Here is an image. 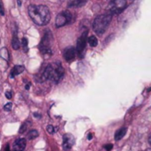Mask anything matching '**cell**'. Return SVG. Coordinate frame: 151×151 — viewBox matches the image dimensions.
<instances>
[{"mask_svg": "<svg viewBox=\"0 0 151 151\" xmlns=\"http://www.w3.org/2000/svg\"><path fill=\"white\" fill-rule=\"evenodd\" d=\"M65 71L60 63H53L45 66L39 75V81L42 82L47 80H50L55 83H58L64 77Z\"/></svg>", "mask_w": 151, "mask_h": 151, "instance_id": "2", "label": "cell"}, {"mask_svg": "<svg viewBox=\"0 0 151 151\" xmlns=\"http://www.w3.org/2000/svg\"><path fill=\"white\" fill-rule=\"evenodd\" d=\"M88 43L91 47H96L98 44V40L95 35H92L88 38Z\"/></svg>", "mask_w": 151, "mask_h": 151, "instance_id": "17", "label": "cell"}, {"mask_svg": "<svg viewBox=\"0 0 151 151\" xmlns=\"http://www.w3.org/2000/svg\"><path fill=\"white\" fill-rule=\"evenodd\" d=\"M111 14H102L97 16L93 22V29L97 35H103L111 23Z\"/></svg>", "mask_w": 151, "mask_h": 151, "instance_id": "3", "label": "cell"}, {"mask_svg": "<svg viewBox=\"0 0 151 151\" xmlns=\"http://www.w3.org/2000/svg\"><path fill=\"white\" fill-rule=\"evenodd\" d=\"M0 14L2 16L4 15V4L2 3V0H0Z\"/></svg>", "mask_w": 151, "mask_h": 151, "instance_id": "22", "label": "cell"}, {"mask_svg": "<svg viewBox=\"0 0 151 151\" xmlns=\"http://www.w3.org/2000/svg\"><path fill=\"white\" fill-rule=\"evenodd\" d=\"M75 57V49L73 47H69L64 51V58L66 61H72Z\"/></svg>", "mask_w": 151, "mask_h": 151, "instance_id": "10", "label": "cell"}, {"mask_svg": "<svg viewBox=\"0 0 151 151\" xmlns=\"http://www.w3.org/2000/svg\"><path fill=\"white\" fill-rule=\"evenodd\" d=\"M6 151H10L9 150V145H7V147H6Z\"/></svg>", "mask_w": 151, "mask_h": 151, "instance_id": "27", "label": "cell"}, {"mask_svg": "<svg viewBox=\"0 0 151 151\" xmlns=\"http://www.w3.org/2000/svg\"><path fill=\"white\" fill-rule=\"evenodd\" d=\"M47 132H48L50 134H52L54 133V127H53L51 125H49V126L47 127Z\"/></svg>", "mask_w": 151, "mask_h": 151, "instance_id": "21", "label": "cell"}, {"mask_svg": "<svg viewBox=\"0 0 151 151\" xmlns=\"http://www.w3.org/2000/svg\"><path fill=\"white\" fill-rule=\"evenodd\" d=\"M127 131V127H122V128L119 129V130L115 133V135H114L115 141H119V140H121V139L126 135Z\"/></svg>", "mask_w": 151, "mask_h": 151, "instance_id": "13", "label": "cell"}, {"mask_svg": "<svg viewBox=\"0 0 151 151\" xmlns=\"http://www.w3.org/2000/svg\"><path fill=\"white\" fill-rule=\"evenodd\" d=\"M28 14L34 23L38 26H45L50 20V12L49 8L45 5H29Z\"/></svg>", "mask_w": 151, "mask_h": 151, "instance_id": "1", "label": "cell"}, {"mask_svg": "<svg viewBox=\"0 0 151 151\" xmlns=\"http://www.w3.org/2000/svg\"><path fill=\"white\" fill-rule=\"evenodd\" d=\"M112 144H107V145H105L104 146V149L106 150L107 151H111V150L112 149Z\"/></svg>", "mask_w": 151, "mask_h": 151, "instance_id": "23", "label": "cell"}, {"mask_svg": "<svg viewBox=\"0 0 151 151\" xmlns=\"http://www.w3.org/2000/svg\"><path fill=\"white\" fill-rule=\"evenodd\" d=\"M87 2L88 0H68V5L70 7H81Z\"/></svg>", "mask_w": 151, "mask_h": 151, "instance_id": "12", "label": "cell"}, {"mask_svg": "<svg viewBox=\"0 0 151 151\" xmlns=\"http://www.w3.org/2000/svg\"><path fill=\"white\" fill-rule=\"evenodd\" d=\"M5 96H6V98L11 99L12 98V92H9V91L5 92Z\"/></svg>", "mask_w": 151, "mask_h": 151, "instance_id": "24", "label": "cell"}, {"mask_svg": "<svg viewBox=\"0 0 151 151\" xmlns=\"http://www.w3.org/2000/svg\"><path fill=\"white\" fill-rule=\"evenodd\" d=\"M109 7L110 14H119L127 7V0H112Z\"/></svg>", "mask_w": 151, "mask_h": 151, "instance_id": "6", "label": "cell"}, {"mask_svg": "<svg viewBox=\"0 0 151 151\" xmlns=\"http://www.w3.org/2000/svg\"><path fill=\"white\" fill-rule=\"evenodd\" d=\"M24 70H25V67H24L23 65H15V66L12 68V72H11V75H10V77H11L12 79H13L15 76H17V75H19V74H20Z\"/></svg>", "mask_w": 151, "mask_h": 151, "instance_id": "11", "label": "cell"}, {"mask_svg": "<svg viewBox=\"0 0 151 151\" xmlns=\"http://www.w3.org/2000/svg\"><path fill=\"white\" fill-rule=\"evenodd\" d=\"M73 144H74V137L72 134H66L63 136V149H64V150L70 151Z\"/></svg>", "mask_w": 151, "mask_h": 151, "instance_id": "8", "label": "cell"}, {"mask_svg": "<svg viewBox=\"0 0 151 151\" xmlns=\"http://www.w3.org/2000/svg\"><path fill=\"white\" fill-rule=\"evenodd\" d=\"M88 31H85L81 35V37L78 39L76 50H77V52L79 53L80 56H82V54L85 51V48H86V44H87V35H88Z\"/></svg>", "mask_w": 151, "mask_h": 151, "instance_id": "7", "label": "cell"}, {"mask_svg": "<svg viewBox=\"0 0 151 151\" xmlns=\"http://www.w3.org/2000/svg\"><path fill=\"white\" fill-rule=\"evenodd\" d=\"M12 48L14 50H19V47H20L19 41L18 36H17V35L15 33L13 34V37H12Z\"/></svg>", "mask_w": 151, "mask_h": 151, "instance_id": "14", "label": "cell"}, {"mask_svg": "<svg viewBox=\"0 0 151 151\" xmlns=\"http://www.w3.org/2000/svg\"><path fill=\"white\" fill-rule=\"evenodd\" d=\"M0 58H2L3 59H4L6 61L9 60V52L6 48L0 49Z\"/></svg>", "mask_w": 151, "mask_h": 151, "instance_id": "15", "label": "cell"}, {"mask_svg": "<svg viewBox=\"0 0 151 151\" xmlns=\"http://www.w3.org/2000/svg\"><path fill=\"white\" fill-rule=\"evenodd\" d=\"M34 116H35V118H41V115L37 113H34Z\"/></svg>", "mask_w": 151, "mask_h": 151, "instance_id": "25", "label": "cell"}, {"mask_svg": "<svg viewBox=\"0 0 151 151\" xmlns=\"http://www.w3.org/2000/svg\"><path fill=\"white\" fill-rule=\"evenodd\" d=\"M88 140H91V139H92V134H88Z\"/></svg>", "mask_w": 151, "mask_h": 151, "instance_id": "26", "label": "cell"}, {"mask_svg": "<svg viewBox=\"0 0 151 151\" xmlns=\"http://www.w3.org/2000/svg\"><path fill=\"white\" fill-rule=\"evenodd\" d=\"M26 140L24 138L18 139L14 142L12 145V150L13 151H23L26 148Z\"/></svg>", "mask_w": 151, "mask_h": 151, "instance_id": "9", "label": "cell"}, {"mask_svg": "<svg viewBox=\"0 0 151 151\" xmlns=\"http://www.w3.org/2000/svg\"><path fill=\"white\" fill-rule=\"evenodd\" d=\"M27 39L26 37H23L22 38V46H23V49L25 50V51H27Z\"/></svg>", "mask_w": 151, "mask_h": 151, "instance_id": "18", "label": "cell"}, {"mask_svg": "<svg viewBox=\"0 0 151 151\" xmlns=\"http://www.w3.org/2000/svg\"><path fill=\"white\" fill-rule=\"evenodd\" d=\"M38 132L36 131V130H31V131H29V133L27 134V138L28 139V140H34V139H35L36 137H38Z\"/></svg>", "mask_w": 151, "mask_h": 151, "instance_id": "16", "label": "cell"}, {"mask_svg": "<svg viewBox=\"0 0 151 151\" xmlns=\"http://www.w3.org/2000/svg\"><path fill=\"white\" fill-rule=\"evenodd\" d=\"M26 129H27V124H26V123H23V124L21 125L20 128H19V134L24 133V132L26 131Z\"/></svg>", "mask_w": 151, "mask_h": 151, "instance_id": "20", "label": "cell"}, {"mask_svg": "<svg viewBox=\"0 0 151 151\" xmlns=\"http://www.w3.org/2000/svg\"><path fill=\"white\" fill-rule=\"evenodd\" d=\"M72 22H74V18H73V14L69 11L60 12L59 14H58V16L56 18L57 27H63V26H65L66 24H70Z\"/></svg>", "mask_w": 151, "mask_h": 151, "instance_id": "5", "label": "cell"}, {"mask_svg": "<svg viewBox=\"0 0 151 151\" xmlns=\"http://www.w3.org/2000/svg\"><path fill=\"white\" fill-rule=\"evenodd\" d=\"M51 33L50 31H47V33H45L43 38L41 41V43L39 45L40 50L42 52V54L44 56V58H50V56H51L52 52H51V49H50V44H51Z\"/></svg>", "mask_w": 151, "mask_h": 151, "instance_id": "4", "label": "cell"}, {"mask_svg": "<svg viewBox=\"0 0 151 151\" xmlns=\"http://www.w3.org/2000/svg\"><path fill=\"white\" fill-rule=\"evenodd\" d=\"M12 103H8V104H6L4 106V110L5 111H10L11 109H12Z\"/></svg>", "mask_w": 151, "mask_h": 151, "instance_id": "19", "label": "cell"}]
</instances>
